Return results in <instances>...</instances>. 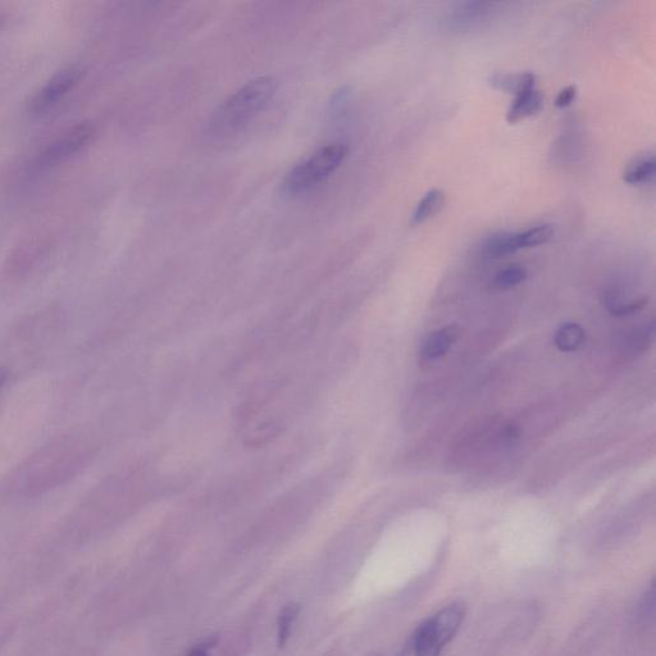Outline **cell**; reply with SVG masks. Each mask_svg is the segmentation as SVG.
I'll return each mask as SVG.
<instances>
[{
  "mask_svg": "<svg viewBox=\"0 0 656 656\" xmlns=\"http://www.w3.org/2000/svg\"><path fill=\"white\" fill-rule=\"evenodd\" d=\"M542 103H544V98H542L536 86L519 91L512 106L509 108L507 115L508 122L517 123L535 115V113L540 111Z\"/></svg>",
  "mask_w": 656,
  "mask_h": 656,
  "instance_id": "8",
  "label": "cell"
},
{
  "mask_svg": "<svg viewBox=\"0 0 656 656\" xmlns=\"http://www.w3.org/2000/svg\"><path fill=\"white\" fill-rule=\"evenodd\" d=\"M646 302L648 300L645 298L632 300V302H623L615 293H608L604 299L605 307L615 317L632 316V314L641 311L645 307Z\"/></svg>",
  "mask_w": 656,
  "mask_h": 656,
  "instance_id": "14",
  "label": "cell"
},
{
  "mask_svg": "<svg viewBox=\"0 0 656 656\" xmlns=\"http://www.w3.org/2000/svg\"><path fill=\"white\" fill-rule=\"evenodd\" d=\"M8 377H9L8 369L0 367V390L3 389L4 385H6Z\"/></svg>",
  "mask_w": 656,
  "mask_h": 656,
  "instance_id": "19",
  "label": "cell"
},
{
  "mask_svg": "<svg viewBox=\"0 0 656 656\" xmlns=\"http://www.w3.org/2000/svg\"><path fill=\"white\" fill-rule=\"evenodd\" d=\"M655 158L653 154L650 156H642L633 161L627 170L623 173V180L630 185L648 184L653 181L655 177Z\"/></svg>",
  "mask_w": 656,
  "mask_h": 656,
  "instance_id": "10",
  "label": "cell"
},
{
  "mask_svg": "<svg viewBox=\"0 0 656 656\" xmlns=\"http://www.w3.org/2000/svg\"><path fill=\"white\" fill-rule=\"evenodd\" d=\"M93 134V127L89 123H80L72 127L41 152L38 159L39 167H54L67 161L90 143Z\"/></svg>",
  "mask_w": 656,
  "mask_h": 656,
  "instance_id": "4",
  "label": "cell"
},
{
  "mask_svg": "<svg viewBox=\"0 0 656 656\" xmlns=\"http://www.w3.org/2000/svg\"><path fill=\"white\" fill-rule=\"evenodd\" d=\"M585 330L577 323H566L559 328L554 344L563 353H573L585 343Z\"/></svg>",
  "mask_w": 656,
  "mask_h": 656,
  "instance_id": "12",
  "label": "cell"
},
{
  "mask_svg": "<svg viewBox=\"0 0 656 656\" xmlns=\"http://www.w3.org/2000/svg\"><path fill=\"white\" fill-rule=\"evenodd\" d=\"M217 644L216 637H211V639L205 640L202 644L195 646L191 653L188 656H208L209 651H211L214 646Z\"/></svg>",
  "mask_w": 656,
  "mask_h": 656,
  "instance_id": "18",
  "label": "cell"
},
{
  "mask_svg": "<svg viewBox=\"0 0 656 656\" xmlns=\"http://www.w3.org/2000/svg\"><path fill=\"white\" fill-rule=\"evenodd\" d=\"M494 9V4L486 2H467L460 3L457 7L451 9L446 17V25L450 30H467L476 24H480L485 18L490 16Z\"/></svg>",
  "mask_w": 656,
  "mask_h": 656,
  "instance_id": "6",
  "label": "cell"
},
{
  "mask_svg": "<svg viewBox=\"0 0 656 656\" xmlns=\"http://www.w3.org/2000/svg\"><path fill=\"white\" fill-rule=\"evenodd\" d=\"M577 89L574 86H567L558 94L557 99H555V106L558 108H567L571 106L574 98H576Z\"/></svg>",
  "mask_w": 656,
  "mask_h": 656,
  "instance_id": "17",
  "label": "cell"
},
{
  "mask_svg": "<svg viewBox=\"0 0 656 656\" xmlns=\"http://www.w3.org/2000/svg\"><path fill=\"white\" fill-rule=\"evenodd\" d=\"M459 330L455 326H448L437 330L430 335L422 346L421 357L423 361L432 362L444 357L451 346L458 340Z\"/></svg>",
  "mask_w": 656,
  "mask_h": 656,
  "instance_id": "7",
  "label": "cell"
},
{
  "mask_svg": "<svg viewBox=\"0 0 656 656\" xmlns=\"http://www.w3.org/2000/svg\"><path fill=\"white\" fill-rule=\"evenodd\" d=\"M554 230L550 225H537L525 231L510 232V244L514 253L518 250L548 243L553 238Z\"/></svg>",
  "mask_w": 656,
  "mask_h": 656,
  "instance_id": "9",
  "label": "cell"
},
{
  "mask_svg": "<svg viewBox=\"0 0 656 656\" xmlns=\"http://www.w3.org/2000/svg\"><path fill=\"white\" fill-rule=\"evenodd\" d=\"M348 154V144L343 141L323 145L291 167L282 181V189L291 197L309 193L339 170Z\"/></svg>",
  "mask_w": 656,
  "mask_h": 656,
  "instance_id": "2",
  "label": "cell"
},
{
  "mask_svg": "<svg viewBox=\"0 0 656 656\" xmlns=\"http://www.w3.org/2000/svg\"><path fill=\"white\" fill-rule=\"evenodd\" d=\"M300 612L299 604H289L286 605L284 610H282L279 617V632H277V642H279L280 648L285 646L287 640H289L291 626L298 617Z\"/></svg>",
  "mask_w": 656,
  "mask_h": 656,
  "instance_id": "16",
  "label": "cell"
},
{
  "mask_svg": "<svg viewBox=\"0 0 656 656\" xmlns=\"http://www.w3.org/2000/svg\"><path fill=\"white\" fill-rule=\"evenodd\" d=\"M527 271L523 267L510 266L496 273L494 277V286L499 290L513 289L521 285L526 280Z\"/></svg>",
  "mask_w": 656,
  "mask_h": 656,
  "instance_id": "15",
  "label": "cell"
},
{
  "mask_svg": "<svg viewBox=\"0 0 656 656\" xmlns=\"http://www.w3.org/2000/svg\"><path fill=\"white\" fill-rule=\"evenodd\" d=\"M491 85L496 89L508 91L510 94H518L519 91L531 88V86H536V77L530 72L527 74H518V75H505V74H495L491 76L490 79Z\"/></svg>",
  "mask_w": 656,
  "mask_h": 656,
  "instance_id": "13",
  "label": "cell"
},
{
  "mask_svg": "<svg viewBox=\"0 0 656 656\" xmlns=\"http://www.w3.org/2000/svg\"><path fill=\"white\" fill-rule=\"evenodd\" d=\"M445 204V195L443 191L431 190L419 200L416 209H414L412 216L413 225H421V223L430 220L441 211Z\"/></svg>",
  "mask_w": 656,
  "mask_h": 656,
  "instance_id": "11",
  "label": "cell"
},
{
  "mask_svg": "<svg viewBox=\"0 0 656 656\" xmlns=\"http://www.w3.org/2000/svg\"><path fill=\"white\" fill-rule=\"evenodd\" d=\"M82 76H84V70L80 66H70L57 72L47 82V85L36 94L33 103H31V111L35 115H43L49 109L56 107L61 99L65 98L79 84Z\"/></svg>",
  "mask_w": 656,
  "mask_h": 656,
  "instance_id": "5",
  "label": "cell"
},
{
  "mask_svg": "<svg viewBox=\"0 0 656 656\" xmlns=\"http://www.w3.org/2000/svg\"><path fill=\"white\" fill-rule=\"evenodd\" d=\"M466 613L463 604L453 603L423 622L414 633V655L440 656L462 627Z\"/></svg>",
  "mask_w": 656,
  "mask_h": 656,
  "instance_id": "3",
  "label": "cell"
},
{
  "mask_svg": "<svg viewBox=\"0 0 656 656\" xmlns=\"http://www.w3.org/2000/svg\"><path fill=\"white\" fill-rule=\"evenodd\" d=\"M0 25H2V18H0Z\"/></svg>",
  "mask_w": 656,
  "mask_h": 656,
  "instance_id": "20",
  "label": "cell"
},
{
  "mask_svg": "<svg viewBox=\"0 0 656 656\" xmlns=\"http://www.w3.org/2000/svg\"><path fill=\"white\" fill-rule=\"evenodd\" d=\"M276 90V81L270 76L245 82L214 111L209 121V134L225 138L243 129L268 107Z\"/></svg>",
  "mask_w": 656,
  "mask_h": 656,
  "instance_id": "1",
  "label": "cell"
}]
</instances>
